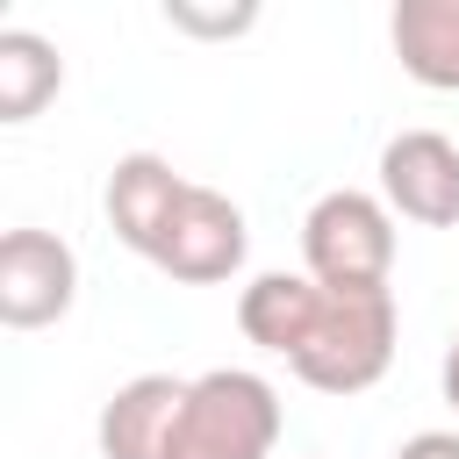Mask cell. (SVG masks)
Wrapping results in <instances>:
<instances>
[{
    "label": "cell",
    "mask_w": 459,
    "mask_h": 459,
    "mask_svg": "<svg viewBox=\"0 0 459 459\" xmlns=\"http://www.w3.org/2000/svg\"><path fill=\"white\" fill-rule=\"evenodd\" d=\"M301 273L330 294H387L394 273V208L366 186H330L301 215Z\"/></svg>",
    "instance_id": "cell-1"
},
{
    "label": "cell",
    "mask_w": 459,
    "mask_h": 459,
    "mask_svg": "<svg viewBox=\"0 0 459 459\" xmlns=\"http://www.w3.org/2000/svg\"><path fill=\"white\" fill-rule=\"evenodd\" d=\"M280 445V394L251 366H215L186 380V409L172 430V459H273Z\"/></svg>",
    "instance_id": "cell-2"
},
{
    "label": "cell",
    "mask_w": 459,
    "mask_h": 459,
    "mask_svg": "<svg viewBox=\"0 0 459 459\" xmlns=\"http://www.w3.org/2000/svg\"><path fill=\"white\" fill-rule=\"evenodd\" d=\"M394 294H330L323 287V316L301 337V351L287 359L316 394H366L387 366H394Z\"/></svg>",
    "instance_id": "cell-3"
},
{
    "label": "cell",
    "mask_w": 459,
    "mask_h": 459,
    "mask_svg": "<svg viewBox=\"0 0 459 459\" xmlns=\"http://www.w3.org/2000/svg\"><path fill=\"white\" fill-rule=\"evenodd\" d=\"M380 201L402 222L452 230L459 222V143L445 129H402L380 143Z\"/></svg>",
    "instance_id": "cell-4"
},
{
    "label": "cell",
    "mask_w": 459,
    "mask_h": 459,
    "mask_svg": "<svg viewBox=\"0 0 459 459\" xmlns=\"http://www.w3.org/2000/svg\"><path fill=\"white\" fill-rule=\"evenodd\" d=\"M79 301V258L50 230H7L0 237V323L43 330Z\"/></svg>",
    "instance_id": "cell-5"
},
{
    "label": "cell",
    "mask_w": 459,
    "mask_h": 459,
    "mask_svg": "<svg viewBox=\"0 0 459 459\" xmlns=\"http://www.w3.org/2000/svg\"><path fill=\"white\" fill-rule=\"evenodd\" d=\"M244 251H251L244 208L230 194H215V186H186V201H179V215H172V230H165L151 265L186 280V287H215V280H230L244 265Z\"/></svg>",
    "instance_id": "cell-6"
},
{
    "label": "cell",
    "mask_w": 459,
    "mask_h": 459,
    "mask_svg": "<svg viewBox=\"0 0 459 459\" xmlns=\"http://www.w3.org/2000/svg\"><path fill=\"white\" fill-rule=\"evenodd\" d=\"M186 186H194V179H179L172 158H158V151L115 158V165H108V194H100V201H108V230H115L136 258H158V244H165Z\"/></svg>",
    "instance_id": "cell-7"
},
{
    "label": "cell",
    "mask_w": 459,
    "mask_h": 459,
    "mask_svg": "<svg viewBox=\"0 0 459 459\" xmlns=\"http://www.w3.org/2000/svg\"><path fill=\"white\" fill-rule=\"evenodd\" d=\"M186 409V380L136 373L100 409V459H172V430Z\"/></svg>",
    "instance_id": "cell-8"
},
{
    "label": "cell",
    "mask_w": 459,
    "mask_h": 459,
    "mask_svg": "<svg viewBox=\"0 0 459 459\" xmlns=\"http://www.w3.org/2000/svg\"><path fill=\"white\" fill-rule=\"evenodd\" d=\"M316 316H323V287L308 273H258L237 294V330L258 351H280V359L301 351V337L316 330Z\"/></svg>",
    "instance_id": "cell-9"
},
{
    "label": "cell",
    "mask_w": 459,
    "mask_h": 459,
    "mask_svg": "<svg viewBox=\"0 0 459 459\" xmlns=\"http://www.w3.org/2000/svg\"><path fill=\"white\" fill-rule=\"evenodd\" d=\"M387 36L416 86L459 93V0H402L387 14Z\"/></svg>",
    "instance_id": "cell-10"
},
{
    "label": "cell",
    "mask_w": 459,
    "mask_h": 459,
    "mask_svg": "<svg viewBox=\"0 0 459 459\" xmlns=\"http://www.w3.org/2000/svg\"><path fill=\"white\" fill-rule=\"evenodd\" d=\"M57 86H65L57 43L36 29H0V122L43 115V100H57Z\"/></svg>",
    "instance_id": "cell-11"
},
{
    "label": "cell",
    "mask_w": 459,
    "mask_h": 459,
    "mask_svg": "<svg viewBox=\"0 0 459 459\" xmlns=\"http://www.w3.org/2000/svg\"><path fill=\"white\" fill-rule=\"evenodd\" d=\"M165 22L186 36H244L258 22V7H194V0H165Z\"/></svg>",
    "instance_id": "cell-12"
},
{
    "label": "cell",
    "mask_w": 459,
    "mask_h": 459,
    "mask_svg": "<svg viewBox=\"0 0 459 459\" xmlns=\"http://www.w3.org/2000/svg\"><path fill=\"white\" fill-rule=\"evenodd\" d=\"M394 459H459V430H416L394 445Z\"/></svg>",
    "instance_id": "cell-13"
},
{
    "label": "cell",
    "mask_w": 459,
    "mask_h": 459,
    "mask_svg": "<svg viewBox=\"0 0 459 459\" xmlns=\"http://www.w3.org/2000/svg\"><path fill=\"white\" fill-rule=\"evenodd\" d=\"M437 380H445V402L459 409V330H452V344H445V366H437Z\"/></svg>",
    "instance_id": "cell-14"
}]
</instances>
